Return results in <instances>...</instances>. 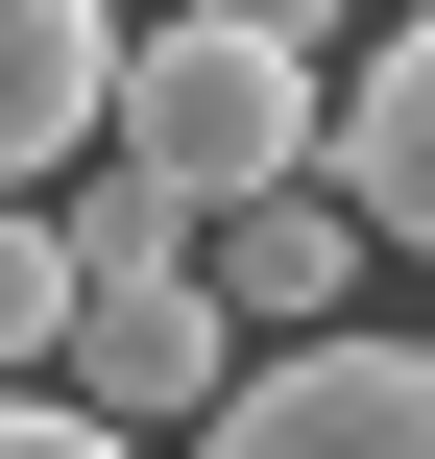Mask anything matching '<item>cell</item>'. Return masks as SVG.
<instances>
[{"mask_svg":"<svg viewBox=\"0 0 435 459\" xmlns=\"http://www.w3.org/2000/svg\"><path fill=\"white\" fill-rule=\"evenodd\" d=\"M315 145H339V73H315V48H242V24H194V0L121 48V169H170L194 242L266 218V194H315Z\"/></svg>","mask_w":435,"mask_h":459,"instance_id":"1","label":"cell"},{"mask_svg":"<svg viewBox=\"0 0 435 459\" xmlns=\"http://www.w3.org/2000/svg\"><path fill=\"white\" fill-rule=\"evenodd\" d=\"M73 411H121V436H218V411H242V315H218V266H121V290H73Z\"/></svg>","mask_w":435,"mask_h":459,"instance_id":"2","label":"cell"},{"mask_svg":"<svg viewBox=\"0 0 435 459\" xmlns=\"http://www.w3.org/2000/svg\"><path fill=\"white\" fill-rule=\"evenodd\" d=\"M194 459H435V339H291Z\"/></svg>","mask_w":435,"mask_h":459,"instance_id":"3","label":"cell"},{"mask_svg":"<svg viewBox=\"0 0 435 459\" xmlns=\"http://www.w3.org/2000/svg\"><path fill=\"white\" fill-rule=\"evenodd\" d=\"M194 266H218L242 363H291V339H363V266H387V218H363V194H266V218H218Z\"/></svg>","mask_w":435,"mask_h":459,"instance_id":"4","label":"cell"},{"mask_svg":"<svg viewBox=\"0 0 435 459\" xmlns=\"http://www.w3.org/2000/svg\"><path fill=\"white\" fill-rule=\"evenodd\" d=\"M121 145V0H0V194H73Z\"/></svg>","mask_w":435,"mask_h":459,"instance_id":"5","label":"cell"},{"mask_svg":"<svg viewBox=\"0 0 435 459\" xmlns=\"http://www.w3.org/2000/svg\"><path fill=\"white\" fill-rule=\"evenodd\" d=\"M315 194H363L387 242L435 266V24H363V73H339V145H315Z\"/></svg>","mask_w":435,"mask_h":459,"instance_id":"6","label":"cell"},{"mask_svg":"<svg viewBox=\"0 0 435 459\" xmlns=\"http://www.w3.org/2000/svg\"><path fill=\"white\" fill-rule=\"evenodd\" d=\"M48 242H73V290H121V266H194V194H170V169H121V145H97V169H73V194H48Z\"/></svg>","mask_w":435,"mask_h":459,"instance_id":"7","label":"cell"},{"mask_svg":"<svg viewBox=\"0 0 435 459\" xmlns=\"http://www.w3.org/2000/svg\"><path fill=\"white\" fill-rule=\"evenodd\" d=\"M24 363H73V242H48V194H0V387Z\"/></svg>","mask_w":435,"mask_h":459,"instance_id":"8","label":"cell"},{"mask_svg":"<svg viewBox=\"0 0 435 459\" xmlns=\"http://www.w3.org/2000/svg\"><path fill=\"white\" fill-rule=\"evenodd\" d=\"M194 24H242V48H315V73H363V24H387V0H194Z\"/></svg>","mask_w":435,"mask_h":459,"instance_id":"9","label":"cell"},{"mask_svg":"<svg viewBox=\"0 0 435 459\" xmlns=\"http://www.w3.org/2000/svg\"><path fill=\"white\" fill-rule=\"evenodd\" d=\"M0 459H145L121 411H73V387H0Z\"/></svg>","mask_w":435,"mask_h":459,"instance_id":"10","label":"cell"},{"mask_svg":"<svg viewBox=\"0 0 435 459\" xmlns=\"http://www.w3.org/2000/svg\"><path fill=\"white\" fill-rule=\"evenodd\" d=\"M387 24H435V0H387Z\"/></svg>","mask_w":435,"mask_h":459,"instance_id":"11","label":"cell"}]
</instances>
